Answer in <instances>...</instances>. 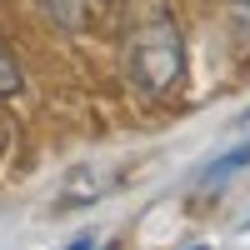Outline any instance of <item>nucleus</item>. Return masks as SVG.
<instances>
[{
	"mask_svg": "<svg viewBox=\"0 0 250 250\" xmlns=\"http://www.w3.org/2000/svg\"><path fill=\"white\" fill-rule=\"evenodd\" d=\"M125 60H130V75L145 95H170L185 75V45L170 10L160 0H145L140 15L130 20V40H125Z\"/></svg>",
	"mask_w": 250,
	"mask_h": 250,
	"instance_id": "obj_1",
	"label": "nucleus"
},
{
	"mask_svg": "<svg viewBox=\"0 0 250 250\" xmlns=\"http://www.w3.org/2000/svg\"><path fill=\"white\" fill-rule=\"evenodd\" d=\"M90 250H110V245H90Z\"/></svg>",
	"mask_w": 250,
	"mask_h": 250,
	"instance_id": "obj_7",
	"label": "nucleus"
},
{
	"mask_svg": "<svg viewBox=\"0 0 250 250\" xmlns=\"http://www.w3.org/2000/svg\"><path fill=\"white\" fill-rule=\"evenodd\" d=\"M190 250H205V245H190Z\"/></svg>",
	"mask_w": 250,
	"mask_h": 250,
	"instance_id": "obj_8",
	"label": "nucleus"
},
{
	"mask_svg": "<svg viewBox=\"0 0 250 250\" xmlns=\"http://www.w3.org/2000/svg\"><path fill=\"white\" fill-rule=\"evenodd\" d=\"M230 5H240V10H250V0H230Z\"/></svg>",
	"mask_w": 250,
	"mask_h": 250,
	"instance_id": "obj_6",
	"label": "nucleus"
},
{
	"mask_svg": "<svg viewBox=\"0 0 250 250\" xmlns=\"http://www.w3.org/2000/svg\"><path fill=\"white\" fill-rule=\"evenodd\" d=\"M245 165H250V140L235 145V150H225L220 160H210V170L200 175V185H220V180H230L235 170H245Z\"/></svg>",
	"mask_w": 250,
	"mask_h": 250,
	"instance_id": "obj_2",
	"label": "nucleus"
},
{
	"mask_svg": "<svg viewBox=\"0 0 250 250\" xmlns=\"http://www.w3.org/2000/svg\"><path fill=\"white\" fill-rule=\"evenodd\" d=\"M90 245H95V240H90V235H80V240H70V245H65V250H90Z\"/></svg>",
	"mask_w": 250,
	"mask_h": 250,
	"instance_id": "obj_4",
	"label": "nucleus"
},
{
	"mask_svg": "<svg viewBox=\"0 0 250 250\" xmlns=\"http://www.w3.org/2000/svg\"><path fill=\"white\" fill-rule=\"evenodd\" d=\"M240 125H250V105H245V110H240Z\"/></svg>",
	"mask_w": 250,
	"mask_h": 250,
	"instance_id": "obj_5",
	"label": "nucleus"
},
{
	"mask_svg": "<svg viewBox=\"0 0 250 250\" xmlns=\"http://www.w3.org/2000/svg\"><path fill=\"white\" fill-rule=\"evenodd\" d=\"M20 85H25V80H20V65L10 60V50L0 45V95H20Z\"/></svg>",
	"mask_w": 250,
	"mask_h": 250,
	"instance_id": "obj_3",
	"label": "nucleus"
}]
</instances>
